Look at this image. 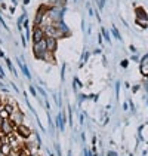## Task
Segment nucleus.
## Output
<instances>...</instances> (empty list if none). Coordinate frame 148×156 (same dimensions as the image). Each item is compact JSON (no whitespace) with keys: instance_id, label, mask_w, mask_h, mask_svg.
<instances>
[{"instance_id":"f257e3e1","label":"nucleus","mask_w":148,"mask_h":156,"mask_svg":"<svg viewBox=\"0 0 148 156\" xmlns=\"http://www.w3.org/2000/svg\"><path fill=\"white\" fill-rule=\"evenodd\" d=\"M33 51H34L36 58H39V60H43V57H45V55L49 52L48 45H46V37H45V39H42L40 42H34V43H33Z\"/></svg>"},{"instance_id":"f03ea898","label":"nucleus","mask_w":148,"mask_h":156,"mask_svg":"<svg viewBox=\"0 0 148 156\" xmlns=\"http://www.w3.org/2000/svg\"><path fill=\"white\" fill-rule=\"evenodd\" d=\"M9 119L12 120L13 123H15V126H18V125H22V120H24V115L19 112V110H13V113H11V116H9Z\"/></svg>"},{"instance_id":"7ed1b4c3","label":"nucleus","mask_w":148,"mask_h":156,"mask_svg":"<svg viewBox=\"0 0 148 156\" xmlns=\"http://www.w3.org/2000/svg\"><path fill=\"white\" fill-rule=\"evenodd\" d=\"M45 37H46V34H45L43 27H34V30H33V42H40Z\"/></svg>"},{"instance_id":"20e7f679","label":"nucleus","mask_w":148,"mask_h":156,"mask_svg":"<svg viewBox=\"0 0 148 156\" xmlns=\"http://www.w3.org/2000/svg\"><path fill=\"white\" fill-rule=\"evenodd\" d=\"M15 131H16V134H19L21 137H25V138H28L30 134H31L30 128H27L25 125H18V126L15 128Z\"/></svg>"},{"instance_id":"39448f33","label":"nucleus","mask_w":148,"mask_h":156,"mask_svg":"<svg viewBox=\"0 0 148 156\" xmlns=\"http://www.w3.org/2000/svg\"><path fill=\"white\" fill-rule=\"evenodd\" d=\"M56 40H58V39H55V37L46 36V45H48V49H49L50 52H55V51H56V46H58Z\"/></svg>"},{"instance_id":"423d86ee","label":"nucleus","mask_w":148,"mask_h":156,"mask_svg":"<svg viewBox=\"0 0 148 156\" xmlns=\"http://www.w3.org/2000/svg\"><path fill=\"white\" fill-rule=\"evenodd\" d=\"M148 16L147 13H145V11L142 9V8H138L136 9V23H141V21H147Z\"/></svg>"},{"instance_id":"0eeeda50","label":"nucleus","mask_w":148,"mask_h":156,"mask_svg":"<svg viewBox=\"0 0 148 156\" xmlns=\"http://www.w3.org/2000/svg\"><path fill=\"white\" fill-rule=\"evenodd\" d=\"M12 144L11 143H2V146H0V152L3 153V155L9 156L11 153H12Z\"/></svg>"},{"instance_id":"6e6552de","label":"nucleus","mask_w":148,"mask_h":156,"mask_svg":"<svg viewBox=\"0 0 148 156\" xmlns=\"http://www.w3.org/2000/svg\"><path fill=\"white\" fill-rule=\"evenodd\" d=\"M141 73L148 77V60L147 61H141Z\"/></svg>"},{"instance_id":"1a4fd4ad","label":"nucleus","mask_w":148,"mask_h":156,"mask_svg":"<svg viewBox=\"0 0 148 156\" xmlns=\"http://www.w3.org/2000/svg\"><path fill=\"white\" fill-rule=\"evenodd\" d=\"M43 61H46V62H52V64H53V62H55V58H53V52H48V54H46V55H45V57H43Z\"/></svg>"},{"instance_id":"9d476101","label":"nucleus","mask_w":148,"mask_h":156,"mask_svg":"<svg viewBox=\"0 0 148 156\" xmlns=\"http://www.w3.org/2000/svg\"><path fill=\"white\" fill-rule=\"evenodd\" d=\"M3 107H5V110H6L9 115H11V113H13V110L16 108L15 106H13V104H6V106H3Z\"/></svg>"},{"instance_id":"9b49d317","label":"nucleus","mask_w":148,"mask_h":156,"mask_svg":"<svg viewBox=\"0 0 148 156\" xmlns=\"http://www.w3.org/2000/svg\"><path fill=\"white\" fill-rule=\"evenodd\" d=\"M113 34H114V36L117 37V39H119V40H120V39H122V37H120V34H119V30H117V28H116V27H113Z\"/></svg>"},{"instance_id":"f8f14e48","label":"nucleus","mask_w":148,"mask_h":156,"mask_svg":"<svg viewBox=\"0 0 148 156\" xmlns=\"http://www.w3.org/2000/svg\"><path fill=\"white\" fill-rule=\"evenodd\" d=\"M102 34H104V37L107 39V42H110V34L107 33V30H104V28H102Z\"/></svg>"},{"instance_id":"ddd939ff","label":"nucleus","mask_w":148,"mask_h":156,"mask_svg":"<svg viewBox=\"0 0 148 156\" xmlns=\"http://www.w3.org/2000/svg\"><path fill=\"white\" fill-rule=\"evenodd\" d=\"M122 67H123V69H126V67H127V60L122 61Z\"/></svg>"},{"instance_id":"4468645a","label":"nucleus","mask_w":148,"mask_h":156,"mask_svg":"<svg viewBox=\"0 0 148 156\" xmlns=\"http://www.w3.org/2000/svg\"><path fill=\"white\" fill-rule=\"evenodd\" d=\"M108 156H117V153L116 152H108Z\"/></svg>"}]
</instances>
